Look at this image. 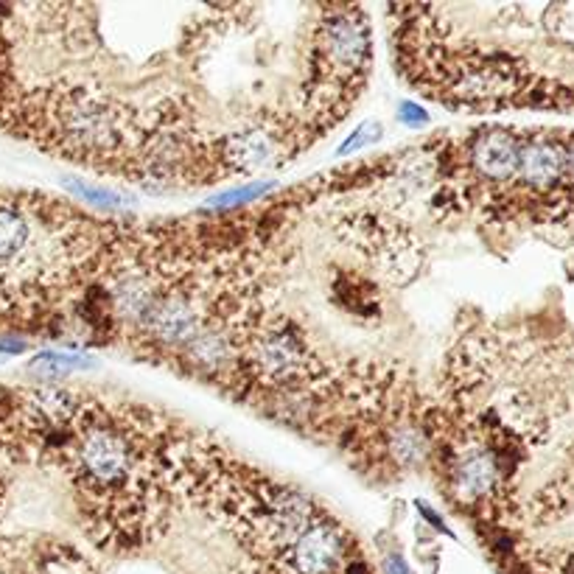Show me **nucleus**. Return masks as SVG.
<instances>
[{"mask_svg":"<svg viewBox=\"0 0 574 574\" xmlns=\"http://www.w3.org/2000/svg\"><path fill=\"white\" fill-rule=\"evenodd\" d=\"M566 174V152L554 140L532 138L522 143L518 154V177L535 191L552 188Z\"/></svg>","mask_w":574,"mask_h":574,"instance_id":"423d86ee","label":"nucleus"},{"mask_svg":"<svg viewBox=\"0 0 574 574\" xmlns=\"http://www.w3.org/2000/svg\"><path fill=\"white\" fill-rule=\"evenodd\" d=\"M57 213V205L0 193V326L26 322L59 278L74 239Z\"/></svg>","mask_w":574,"mask_h":574,"instance_id":"f257e3e1","label":"nucleus"},{"mask_svg":"<svg viewBox=\"0 0 574 574\" xmlns=\"http://www.w3.org/2000/svg\"><path fill=\"white\" fill-rule=\"evenodd\" d=\"M401 110H404V113H401V118H404L406 123H421V121H426L423 110H418L415 104H404Z\"/></svg>","mask_w":574,"mask_h":574,"instance_id":"9d476101","label":"nucleus"},{"mask_svg":"<svg viewBox=\"0 0 574 574\" xmlns=\"http://www.w3.org/2000/svg\"><path fill=\"white\" fill-rule=\"evenodd\" d=\"M384 569H387V574H412V571L406 569V563H404L401 558H389Z\"/></svg>","mask_w":574,"mask_h":574,"instance_id":"9b49d317","label":"nucleus"},{"mask_svg":"<svg viewBox=\"0 0 574 574\" xmlns=\"http://www.w3.org/2000/svg\"><path fill=\"white\" fill-rule=\"evenodd\" d=\"M379 138V123H365L362 130H358L345 146H342V154H350V152H356V149H362V146H367L370 140H375Z\"/></svg>","mask_w":574,"mask_h":574,"instance_id":"1a4fd4ad","label":"nucleus"},{"mask_svg":"<svg viewBox=\"0 0 574 574\" xmlns=\"http://www.w3.org/2000/svg\"><path fill=\"white\" fill-rule=\"evenodd\" d=\"M370 65V28L358 9H334L317 31L311 90L322 113L334 123L345 115L350 98L362 87Z\"/></svg>","mask_w":574,"mask_h":574,"instance_id":"f03ea898","label":"nucleus"},{"mask_svg":"<svg viewBox=\"0 0 574 574\" xmlns=\"http://www.w3.org/2000/svg\"><path fill=\"white\" fill-rule=\"evenodd\" d=\"M65 443L70 448V468L82 493L96 499L127 493L138 471L127 429L115 426L110 418H90L84 426H74V435Z\"/></svg>","mask_w":574,"mask_h":574,"instance_id":"7ed1b4c3","label":"nucleus"},{"mask_svg":"<svg viewBox=\"0 0 574 574\" xmlns=\"http://www.w3.org/2000/svg\"><path fill=\"white\" fill-rule=\"evenodd\" d=\"M566 171L571 174V179H574V143L566 149Z\"/></svg>","mask_w":574,"mask_h":574,"instance_id":"f8f14e48","label":"nucleus"},{"mask_svg":"<svg viewBox=\"0 0 574 574\" xmlns=\"http://www.w3.org/2000/svg\"><path fill=\"white\" fill-rule=\"evenodd\" d=\"M518 154H522V140L507 130H482L468 146L474 171L493 183H505L518 174Z\"/></svg>","mask_w":574,"mask_h":574,"instance_id":"39448f33","label":"nucleus"},{"mask_svg":"<svg viewBox=\"0 0 574 574\" xmlns=\"http://www.w3.org/2000/svg\"><path fill=\"white\" fill-rule=\"evenodd\" d=\"M70 188H74L79 196H84L87 202H101V205H118L121 202V196L110 188H93V185H82V183H70Z\"/></svg>","mask_w":574,"mask_h":574,"instance_id":"6e6552de","label":"nucleus"},{"mask_svg":"<svg viewBox=\"0 0 574 574\" xmlns=\"http://www.w3.org/2000/svg\"><path fill=\"white\" fill-rule=\"evenodd\" d=\"M309 345L292 328L266 331L253 342V370L261 381H297L303 373H309Z\"/></svg>","mask_w":574,"mask_h":574,"instance_id":"20e7f679","label":"nucleus"},{"mask_svg":"<svg viewBox=\"0 0 574 574\" xmlns=\"http://www.w3.org/2000/svg\"><path fill=\"white\" fill-rule=\"evenodd\" d=\"M84 367L82 358L74 356H62V353H40L37 358L31 362V370L40 373L43 379H65L70 370Z\"/></svg>","mask_w":574,"mask_h":574,"instance_id":"0eeeda50","label":"nucleus"}]
</instances>
